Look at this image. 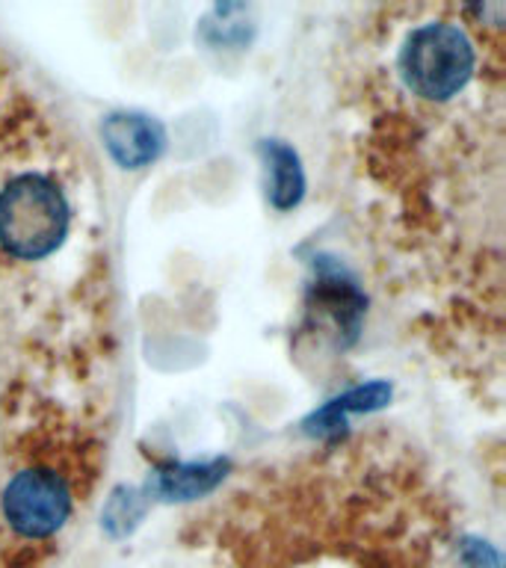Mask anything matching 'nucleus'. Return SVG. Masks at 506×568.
<instances>
[{
  "mask_svg": "<svg viewBox=\"0 0 506 568\" xmlns=\"http://www.w3.org/2000/svg\"><path fill=\"white\" fill-rule=\"evenodd\" d=\"M74 204L42 169H18L0 186V252L16 264H39L65 246Z\"/></svg>",
  "mask_w": 506,
  "mask_h": 568,
  "instance_id": "3",
  "label": "nucleus"
},
{
  "mask_svg": "<svg viewBox=\"0 0 506 568\" xmlns=\"http://www.w3.org/2000/svg\"><path fill=\"white\" fill-rule=\"evenodd\" d=\"M225 474L222 462H208V465H166L154 474L151 491L163 500H193V497L208 495Z\"/></svg>",
  "mask_w": 506,
  "mask_h": 568,
  "instance_id": "7",
  "label": "nucleus"
},
{
  "mask_svg": "<svg viewBox=\"0 0 506 568\" xmlns=\"http://www.w3.org/2000/svg\"><path fill=\"white\" fill-rule=\"evenodd\" d=\"M104 149L122 169H145L166 149V131L158 119L142 113H113L101 124Z\"/></svg>",
  "mask_w": 506,
  "mask_h": 568,
  "instance_id": "4",
  "label": "nucleus"
},
{
  "mask_svg": "<svg viewBox=\"0 0 506 568\" xmlns=\"http://www.w3.org/2000/svg\"><path fill=\"white\" fill-rule=\"evenodd\" d=\"M399 87L421 104H451L483 69L477 39L456 18H429L406 30L394 57Z\"/></svg>",
  "mask_w": 506,
  "mask_h": 568,
  "instance_id": "2",
  "label": "nucleus"
},
{
  "mask_svg": "<svg viewBox=\"0 0 506 568\" xmlns=\"http://www.w3.org/2000/svg\"><path fill=\"white\" fill-rule=\"evenodd\" d=\"M459 554L465 568H500V554L488 541L462 539Z\"/></svg>",
  "mask_w": 506,
  "mask_h": 568,
  "instance_id": "9",
  "label": "nucleus"
},
{
  "mask_svg": "<svg viewBox=\"0 0 506 568\" xmlns=\"http://www.w3.org/2000/svg\"><path fill=\"white\" fill-rule=\"evenodd\" d=\"M21 450L0 486V521L24 541H48L71 521L80 500V456L48 447Z\"/></svg>",
  "mask_w": 506,
  "mask_h": 568,
  "instance_id": "1",
  "label": "nucleus"
},
{
  "mask_svg": "<svg viewBox=\"0 0 506 568\" xmlns=\"http://www.w3.org/2000/svg\"><path fill=\"white\" fill-rule=\"evenodd\" d=\"M266 172H270V202L275 211H291L302 202L305 193V172H302L300 154L279 140L261 142Z\"/></svg>",
  "mask_w": 506,
  "mask_h": 568,
  "instance_id": "6",
  "label": "nucleus"
},
{
  "mask_svg": "<svg viewBox=\"0 0 506 568\" xmlns=\"http://www.w3.org/2000/svg\"><path fill=\"white\" fill-rule=\"evenodd\" d=\"M311 308L317 311L320 317L332 320L337 332L355 335L364 314V296L341 270H332V273L317 275L314 291H311Z\"/></svg>",
  "mask_w": 506,
  "mask_h": 568,
  "instance_id": "5",
  "label": "nucleus"
},
{
  "mask_svg": "<svg viewBox=\"0 0 506 568\" xmlns=\"http://www.w3.org/2000/svg\"><path fill=\"white\" fill-rule=\"evenodd\" d=\"M142 518V500L136 491H115L113 500H110V506H107V515L104 521L107 527L119 536V532H128L133 527V524L140 521Z\"/></svg>",
  "mask_w": 506,
  "mask_h": 568,
  "instance_id": "8",
  "label": "nucleus"
}]
</instances>
